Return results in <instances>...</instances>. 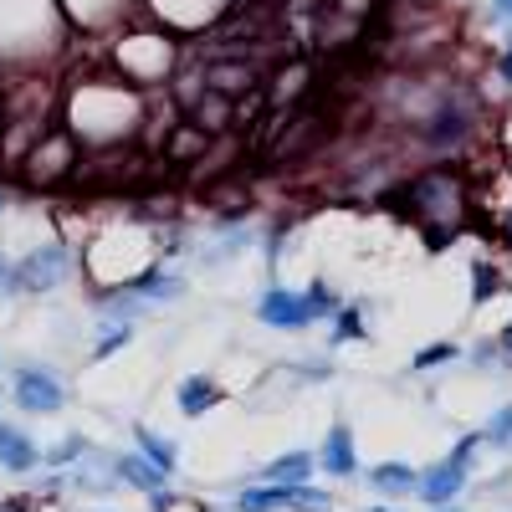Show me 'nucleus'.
<instances>
[{"mask_svg":"<svg viewBox=\"0 0 512 512\" xmlns=\"http://www.w3.org/2000/svg\"><path fill=\"white\" fill-rule=\"evenodd\" d=\"M149 502H154V512H205L200 502H190V497H175L169 487H164L159 497H149Z\"/></svg>","mask_w":512,"mask_h":512,"instance_id":"obj_32","label":"nucleus"},{"mask_svg":"<svg viewBox=\"0 0 512 512\" xmlns=\"http://www.w3.org/2000/svg\"><path fill=\"white\" fill-rule=\"evenodd\" d=\"M6 205H11V195H6V190H0V216H6Z\"/></svg>","mask_w":512,"mask_h":512,"instance_id":"obj_39","label":"nucleus"},{"mask_svg":"<svg viewBox=\"0 0 512 512\" xmlns=\"http://www.w3.org/2000/svg\"><path fill=\"white\" fill-rule=\"evenodd\" d=\"M185 118L200 128V134H210V139H221L226 134V128L236 123V98H226V93H200L190 108H185Z\"/></svg>","mask_w":512,"mask_h":512,"instance_id":"obj_16","label":"nucleus"},{"mask_svg":"<svg viewBox=\"0 0 512 512\" xmlns=\"http://www.w3.org/2000/svg\"><path fill=\"white\" fill-rule=\"evenodd\" d=\"M93 512H113V507H93Z\"/></svg>","mask_w":512,"mask_h":512,"instance_id":"obj_41","label":"nucleus"},{"mask_svg":"<svg viewBox=\"0 0 512 512\" xmlns=\"http://www.w3.org/2000/svg\"><path fill=\"white\" fill-rule=\"evenodd\" d=\"M369 512H400V507H369Z\"/></svg>","mask_w":512,"mask_h":512,"instance_id":"obj_40","label":"nucleus"},{"mask_svg":"<svg viewBox=\"0 0 512 512\" xmlns=\"http://www.w3.org/2000/svg\"><path fill=\"white\" fill-rule=\"evenodd\" d=\"M128 338H134V323H103L98 318V344H93V359H113Z\"/></svg>","mask_w":512,"mask_h":512,"instance_id":"obj_28","label":"nucleus"},{"mask_svg":"<svg viewBox=\"0 0 512 512\" xmlns=\"http://www.w3.org/2000/svg\"><path fill=\"white\" fill-rule=\"evenodd\" d=\"M313 472H318L313 451H287V456H272L256 477L272 482V487H303V482H313Z\"/></svg>","mask_w":512,"mask_h":512,"instance_id":"obj_18","label":"nucleus"},{"mask_svg":"<svg viewBox=\"0 0 512 512\" xmlns=\"http://www.w3.org/2000/svg\"><path fill=\"white\" fill-rule=\"evenodd\" d=\"M354 338H364V308L359 303H344L333 318H328V344H354Z\"/></svg>","mask_w":512,"mask_h":512,"instance_id":"obj_23","label":"nucleus"},{"mask_svg":"<svg viewBox=\"0 0 512 512\" xmlns=\"http://www.w3.org/2000/svg\"><path fill=\"white\" fill-rule=\"evenodd\" d=\"M502 241H507V251H512V210H507V221H502Z\"/></svg>","mask_w":512,"mask_h":512,"instance_id":"obj_38","label":"nucleus"},{"mask_svg":"<svg viewBox=\"0 0 512 512\" xmlns=\"http://www.w3.org/2000/svg\"><path fill=\"white\" fill-rule=\"evenodd\" d=\"M134 451H139V456H149V461L159 466V472H169V477L180 472V451L164 441V431H149V425H134Z\"/></svg>","mask_w":512,"mask_h":512,"instance_id":"obj_21","label":"nucleus"},{"mask_svg":"<svg viewBox=\"0 0 512 512\" xmlns=\"http://www.w3.org/2000/svg\"><path fill=\"white\" fill-rule=\"evenodd\" d=\"M256 318H262L267 328H277V333H308V328H313L308 297L292 292V287H282V282L262 287V297H256Z\"/></svg>","mask_w":512,"mask_h":512,"instance_id":"obj_9","label":"nucleus"},{"mask_svg":"<svg viewBox=\"0 0 512 512\" xmlns=\"http://www.w3.org/2000/svg\"><path fill=\"white\" fill-rule=\"evenodd\" d=\"M67 16L57 0H0V67H36L62 52Z\"/></svg>","mask_w":512,"mask_h":512,"instance_id":"obj_1","label":"nucleus"},{"mask_svg":"<svg viewBox=\"0 0 512 512\" xmlns=\"http://www.w3.org/2000/svg\"><path fill=\"white\" fill-rule=\"evenodd\" d=\"M456 359H461V344L441 338V344H425V349L410 359V369H415V374H431V369H446V364H456Z\"/></svg>","mask_w":512,"mask_h":512,"instance_id":"obj_26","label":"nucleus"},{"mask_svg":"<svg viewBox=\"0 0 512 512\" xmlns=\"http://www.w3.org/2000/svg\"><path fill=\"white\" fill-rule=\"evenodd\" d=\"M492 16H497L502 26H512V0H492Z\"/></svg>","mask_w":512,"mask_h":512,"instance_id":"obj_36","label":"nucleus"},{"mask_svg":"<svg viewBox=\"0 0 512 512\" xmlns=\"http://www.w3.org/2000/svg\"><path fill=\"white\" fill-rule=\"evenodd\" d=\"M113 72L134 88H164L180 72V47L164 26H123L113 41Z\"/></svg>","mask_w":512,"mask_h":512,"instance_id":"obj_3","label":"nucleus"},{"mask_svg":"<svg viewBox=\"0 0 512 512\" xmlns=\"http://www.w3.org/2000/svg\"><path fill=\"white\" fill-rule=\"evenodd\" d=\"M308 77H313L308 62H287V72L277 77V88H272V103H277V108H292V103H297V88H303Z\"/></svg>","mask_w":512,"mask_h":512,"instance_id":"obj_27","label":"nucleus"},{"mask_svg":"<svg viewBox=\"0 0 512 512\" xmlns=\"http://www.w3.org/2000/svg\"><path fill=\"white\" fill-rule=\"evenodd\" d=\"M113 472H118L123 487H134V492H144V497H159V492L169 487V472H159V466H154L149 456H139V451L113 456Z\"/></svg>","mask_w":512,"mask_h":512,"instance_id":"obj_17","label":"nucleus"},{"mask_svg":"<svg viewBox=\"0 0 512 512\" xmlns=\"http://www.w3.org/2000/svg\"><path fill=\"white\" fill-rule=\"evenodd\" d=\"M497 292H502L497 262H472V303H492Z\"/></svg>","mask_w":512,"mask_h":512,"instance_id":"obj_30","label":"nucleus"},{"mask_svg":"<svg viewBox=\"0 0 512 512\" xmlns=\"http://www.w3.org/2000/svg\"><path fill=\"white\" fill-rule=\"evenodd\" d=\"M405 210H410L415 226L431 236L436 246H446L466 226V180L456 175L451 164L425 169V175H415L405 185Z\"/></svg>","mask_w":512,"mask_h":512,"instance_id":"obj_2","label":"nucleus"},{"mask_svg":"<svg viewBox=\"0 0 512 512\" xmlns=\"http://www.w3.org/2000/svg\"><path fill=\"white\" fill-rule=\"evenodd\" d=\"M210 144H216V139H210V134H200V128H195V123L185 118V123L175 128V134H169V139H164V154H169V159H175V164H185V159L195 164V159H200V154H205Z\"/></svg>","mask_w":512,"mask_h":512,"instance_id":"obj_22","label":"nucleus"},{"mask_svg":"<svg viewBox=\"0 0 512 512\" xmlns=\"http://www.w3.org/2000/svg\"><path fill=\"white\" fill-rule=\"evenodd\" d=\"M482 441H487L492 451H512V400H507L502 410H492V420L482 425Z\"/></svg>","mask_w":512,"mask_h":512,"instance_id":"obj_29","label":"nucleus"},{"mask_svg":"<svg viewBox=\"0 0 512 512\" xmlns=\"http://www.w3.org/2000/svg\"><path fill=\"white\" fill-rule=\"evenodd\" d=\"M466 359H472L477 369H502V359H497V333H492V338H482V344H472V349H466Z\"/></svg>","mask_w":512,"mask_h":512,"instance_id":"obj_31","label":"nucleus"},{"mask_svg":"<svg viewBox=\"0 0 512 512\" xmlns=\"http://www.w3.org/2000/svg\"><path fill=\"white\" fill-rule=\"evenodd\" d=\"M364 482H369L384 502H405V497H415L420 472H415L410 461H379V466H369V472H364Z\"/></svg>","mask_w":512,"mask_h":512,"instance_id":"obj_14","label":"nucleus"},{"mask_svg":"<svg viewBox=\"0 0 512 512\" xmlns=\"http://www.w3.org/2000/svg\"><path fill=\"white\" fill-rule=\"evenodd\" d=\"M36 466H41V446L21 431V425L0 420V472H11V477H31Z\"/></svg>","mask_w":512,"mask_h":512,"instance_id":"obj_13","label":"nucleus"},{"mask_svg":"<svg viewBox=\"0 0 512 512\" xmlns=\"http://www.w3.org/2000/svg\"><path fill=\"white\" fill-rule=\"evenodd\" d=\"M318 472L333 477V482H354L359 477V446H354V431L344 420L328 425V436L318 446Z\"/></svg>","mask_w":512,"mask_h":512,"instance_id":"obj_12","label":"nucleus"},{"mask_svg":"<svg viewBox=\"0 0 512 512\" xmlns=\"http://www.w3.org/2000/svg\"><path fill=\"white\" fill-rule=\"evenodd\" d=\"M497 359H502V369H512V323L497 333Z\"/></svg>","mask_w":512,"mask_h":512,"instance_id":"obj_35","label":"nucleus"},{"mask_svg":"<svg viewBox=\"0 0 512 512\" xmlns=\"http://www.w3.org/2000/svg\"><path fill=\"white\" fill-rule=\"evenodd\" d=\"M236 512H333V497L313 482L303 487H272V482H256L236 492Z\"/></svg>","mask_w":512,"mask_h":512,"instance_id":"obj_7","label":"nucleus"},{"mask_svg":"<svg viewBox=\"0 0 512 512\" xmlns=\"http://www.w3.org/2000/svg\"><path fill=\"white\" fill-rule=\"evenodd\" d=\"M88 451H93V441L72 431V436H62L57 446H47V451H41V466H52V472H62V466H77V461L88 456Z\"/></svg>","mask_w":512,"mask_h":512,"instance_id":"obj_24","label":"nucleus"},{"mask_svg":"<svg viewBox=\"0 0 512 512\" xmlns=\"http://www.w3.org/2000/svg\"><path fill=\"white\" fill-rule=\"evenodd\" d=\"M67 487H72V492H98V497H103V492H113V487H118V472H113V456L93 446V451L82 456L77 466H67Z\"/></svg>","mask_w":512,"mask_h":512,"instance_id":"obj_15","label":"nucleus"},{"mask_svg":"<svg viewBox=\"0 0 512 512\" xmlns=\"http://www.w3.org/2000/svg\"><path fill=\"white\" fill-rule=\"evenodd\" d=\"M0 297H21L16 292V262H11L6 251H0Z\"/></svg>","mask_w":512,"mask_h":512,"instance_id":"obj_33","label":"nucleus"},{"mask_svg":"<svg viewBox=\"0 0 512 512\" xmlns=\"http://www.w3.org/2000/svg\"><path fill=\"white\" fill-rule=\"evenodd\" d=\"M134 297H144V303L154 308V303H175V297H185V277L180 272H169V267H149V272H139L134 282H123Z\"/></svg>","mask_w":512,"mask_h":512,"instance_id":"obj_19","label":"nucleus"},{"mask_svg":"<svg viewBox=\"0 0 512 512\" xmlns=\"http://www.w3.org/2000/svg\"><path fill=\"white\" fill-rule=\"evenodd\" d=\"M0 512H31V502H21V497H11V502H0Z\"/></svg>","mask_w":512,"mask_h":512,"instance_id":"obj_37","label":"nucleus"},{"mask_svg":"<svg viewBox=\"0 0 512 512\" xmlns=\"http://www.w3.org/2000/svg\"><path fill=\"white\" fill-rule=\"evenodd\" d=\"M497 77H502V88L512 93V31H507V47L497 52Z\"/></svg>","mask_w":512,"mask_h":512,"instance_id":"obj_34","label":"nucleus"},{"mask_svg":"<svg viewBox=\"0 0 512 512\" xmlns=\"http://www.w3.org/2000/svg\"><path fill=\"white\" fill-rule=\"evenodd\" d=\"M72 159H77V139H72V134H52V139H41V144H31V154H26V180H31V185L67 180Z\"/></svg>","mask_w":512,"mask_h":512,"instance_id":"obj_11","label":"nucleus"},{"mask_svg":"<svg viewBox=\"0 0 512 512\" xmlns=\"http://www.w3.org/2000/svg\"><path fill=\"white\" fill-rule=\"evenodd\" d=\"M139 11H149V21L169 36H200L216 31L226 11H236V0H139Z\"/></svg>","mask_w":512,"mask_h":512,"instance_id":"obj_5","label":"nucleus"},{"mask_svg":"<svg viewBox=\"0 0 512 512\" xmlns=\"http://www.w3.org/2000/svg\"><path fill=\"white\" fill-rule=\"evenodd\" d=\"M77 272V256L67 241H41L26 256H16V292H57Z\"/></svg>","mask_w":512,"mask_h":512,"instance_id":"obj_6","label":"nucleus"},{"mask_svg":"<svg viewBox=\"0 0 512 512\" xmlns=\"http://www.w3.org/2000/svg\"><path fill=\"white\" fill-rule=\"evenodd\" d=\"M57 6L82 31H123L139 16V0H57Z\"/></svg>","mask_w":512,"mask_h":512,"instance_id":"obj_10","label":"nucleus"},{"mask_svg":"<svg viewBox=\"0 0 512 512\" xmlns=\"http://www.w3.org/2000/svg\"><path fill=\"white\" fill-rule=\"evenodd\" d=\"M303 297H308V308H313V323H328L338 308H344V297H338L333 282H323V277H313V282L303 287Z\"/></svg>","mask_w":512,"mask_h":512,"instance_id":"obj_25","label":"nucleus"},{"mask_svg":"<svg viewBox=\"0 0 512 512\" xmlns=\"http://www.w3.org/2000/svg\"><path fill=\"white\" fill-rule=\"evenodd\" d=\"M487 451V441H482V431H466L436 466H425L420 472V487H415V497L425 502V507H451L466 487H472V472H477V456Z\"/></svg>","mask_w":512,"mask_h":512,"instance_id":"obj_4","label":"nucleus"},{"mask_svg":"<svg viewBox=\"0 0 512 512\" xmlns=\"http://www.w3.org/2000/svg\"><path fill=\"white\" fill-rule=\"evenodd\" d=\"M441 512H456V507H441Z\"/></svg>","mask_w":512,"mask_h":512,"instance_id":"obj_42","label":"nucleus"},{"mask_svg":"<svg viewBox=\"0 0 512 512\" xmlns=\"http://www.w3.org/2000/svg\"><path fill=\"white\" fill-rule=\"evenodd\" d=\"M226 400V390L210 374H190V379H180V390H175V405H180V415H205V410H216Z\"/></svg>","mask_w":512,"mask_h":512,"instance_id":"obj_20","label":"nucleus"},{"mask_svg":"<svg viewBox=\"0 0 512 512\" xmlns=\"http://www.w3.org/2000/svg\"><path fill=\"white\" fill-rule=\"evenodd\" d=\"M11 405L21 415H57V410H67V384L47 364H21L11 379Z\"/></svg>","mask_w":512,"mask_h":512,"instance_id":"obj_8","label":"nucleus"}]
</instances>
